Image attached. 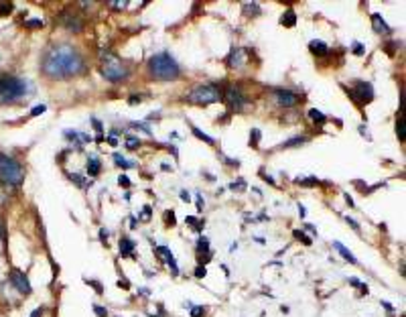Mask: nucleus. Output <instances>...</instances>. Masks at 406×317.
<instances>
[{"instance_id": "nucleus-1", "label": "nucleus", "mask_w": 406, "mask_h": 317, "mask_svg": "<svg viewBox=\"0 0 406 317\" xmlns=\"http://www.w3.org/2000/svg\"><path fill=\"white\" fill-rule=\"evenodd\" d=\"M41 67H43L45 75H49L53 79H63V77L84 73L85 63L75 47H71V45H67V43H61L45 53Z\"/></svg>"}, {"instance_id": "nucleus-2", "label": "nucleus", "mask_w": 406, "mask_h": 317, "mask_svg": "<svg viewBox=\"0 0 406 317\" xmlns=\"http://www.w3.org/2000/svg\"><path fill=\"white\" fill-rule=\"evenodd\" d=\"M35 92V88L29 79L15 77V75H0V102L10 104L15 100H20Z\"/></svg>"}, {"instance_id": "nucleus-3", "label": "nucleus", "mask_w": 406, "mask_h": 317, "mask_svg": "<svg viewBox=\"0 0 406 317\" xmlns=\"http://www.w3.org/2000/svg\"><path fill=\"white\" fill-rule=\"evenodd\" d=\"M149 71L156 79H175L179 77V65L169 53H156L149 59Z\"/></svg>"}, {"instance_id": "nucleus-4", "label": "nucleus", "mask_w": 406, "mask_h": 317, "mask_svg": "<svg viewBox=\"0 0 406 317\" xmlns=\"http://www.w3.org/2000/svg\"><path fill=\"white\" fill-rule=\"evenodd\" d=\"M0 181L4 185H20L25 181V171H22L20 163H17L13 157L0 155Z\"/></svg>"}, {"instance_id": "nucleus-5", "label": "nucleus", "mask_w": 406, "mask_h": 317, "mask_svg": "<svg viewBox=\"0 0 406 317\" xmlns=\"http://www.w3.org/2000/svg\"><path fill=\"white\" fill-rule=\"evenodd\" d=\"M187 100L191 104H218L221 100V92L216 86H195L191 92L187 94Z\"/></svg>"}, {"instance_id": "nucleus-6", "label": "nucleus", "mask_w": 406, "mask_h": 317, "mask_svg": "<svg viewBox=\"0 0 406 317\" xmlns=\"http://www.w3.org/2000/svg\"><path fill=\"white\" fill-rule=\"evenodd\" d=\"M102 75H104L108 82H122V79H126L130 75L128 71V67L124 65L118 57H114V55H108V59L104 61V65H102Z\"/></svg>"}, {"instance_id": "nucleus-7", "label": "nucleus", "mask_w": 406, "mask_h": 317, "mask_svg": "<svg viewBox=\"0 0 406 317\" xmlns=\"http://www.w3.org/2000/svg\"><path fill=\"white\" fill-rule=\"evenodd\" d=\"M223 100L228 102V104H230L236 112H240V110L246 106V102H248V98L244 96V92L240 89V86H228V88H225Z\"/></svg>"}, {"instance_id": "nucleus-8", "label": "nucleus", "mask_w": 406, "mask_h": 317, "mask_svg": "<svg viewBox=\"0 0 406 317\" xmlns=\"http://www.w3.org/2000/svg\"><path fill=\"white\" fill-rule=\"evenodd\" d=\"M8 281H10V285H13L20 295H31V282H29V279H27V275L25 273H20V270H17V268H13L8 273Z\"/></svg>"}, {"instance_id": "nucleus-9", "label": "nucleus", "mask_w": 406, "mask_h": 317, "mask_svg": "<svg viewBox=\"0 0 406 317\" xmlns=\"http://www.w3.org/2000/svg\"><path fill=\"white\" fill-rule=\"evenodd\" d=\"M352 98L357 102V104H368V102L374 100V88L372 84H366V82H359L355 86V89H352Z\"/></svg>"}, {"instance_id": "nucleus-10", "label": "nucleus", "mask_w": 406, "mask_h": 317, "mask_svg": "<svg viewBox=\"0 0 406 317\" xmlns=\"http://www.w3.org/2000/svg\"><path fill=\"white\" fill-rule=\"evenodd\" d=\"M274 102L278 106L292 108V106L299 104V94L290 92V89H274Z\"/></svg>"}, {"instance_id": "nucleus-11", "label": "nucleus", "mask_w": 406, "mask_h": 317, "mask_svg": "<svg viewBox=\"0 0 406 317\" xmlns=\"http://www.w3.org/2000/svg\"><path fill=\"white\" fill-rule=\"evenodd\" d=\"M59 22H61L63 27L69 29V31H73V33H80V31H82V27H84V25H82V20L77 18L75 15L67 13V10H65V13H63L61 17H59Z\"/></svg>"}, {"instance_id": "nucleus-12", "label": "nucleus", "mask_w": 406, "mask_h": 317, "mask_svg": "<svg viewBox=\"0 0 406 317\" xmlns=\"http://www.w3.org/2000/svg\"><path fill=\"white\" fill-rule=\"evenodd\" d=\"M154 252L159 254L161 258H165V263H167V266L173 270V275H179V266H177V260H175V256L171 254V250L169 248H165V246H156L154 248Z\"/></svg>"}, {"instance_id": "nucleus-13", "label": "nucleus", "mask_w": 406, "mask_h": 317, "mask_svg": "<svg viewBox=\"0 0 406 317\" xmlns=\"http://www.w3.org/2000/svg\"><path fill=\"white\" fill-rule=\"evenodd\" d=\"M228 65L232 67V70H242V67L246 65V51L234 49L230 53V57H228Z\"/></svg>"}, {"instance_id": "nucleus-14", "label": "nucleus", "mask_w": 406, "mask_h": 317, "mask_svg": "<svg viewBox=\"0 0 406 317\" xmlns=\"http://www.w3.org/2000/svg\"><path fill=\"white\" fill-rule=\"evenodd\" d=\"M372 25H374V31L378 33V35H388L390 33V27L384 22L382 15H372Z\"/></svg>"}, {"instance_id": "nucleus-15", "label": "nucleus", "mask_w": 406, "mask_h": 317, "mask_svg": "<svg viewBox=\"0 0 406 317\" xmlns=\"http://www.w3.org/2000/svg\"><path fill=\"white\" fill-rule=\"evenodd\" d=\"M333 248H335V250L339 252V254H341L345 260H347V263H352V264H357V258H355L352 252H349V250H347V248H345L341 242H333Z\"/></svg>"}, {"instance_id": "nucleus-16", "label": "nucleus", "mask_w": 406, "mask_h": 317, "mask_svg": "<svg viewBox=\"0 0 406 317\" xmlns=\"http://www.w3.org/2000/svg\"><path fill=\"white\" fill-rule=\"evenodd\" d=\"M309 49H311L315 55H327V53H329V47H327L323 41H317V39L309 43Z\"/></svg>"}, {"instance_id": "nucleus-17", "label": "nucleus", "mask_w": 406, "mask_h": 317, "mask_svg": "<svg viewBox=\"0 0 406 317\" xmlns=\"http://www.w3.org/2000/svg\"><path fill=\"white\" fill-rule=\"evenodd\" d=\"M132 248H134V242L130 240V238H122V240H120V254L122 256L132 254Z\"/></svg>"}, {"instance_id": "nucleus-18", "label": "nucleus", "mask_w": 406, "mask_h": 317, "mask_svg": "<svg viewBox=\"0 0 406 317\" xmlns=\"http://www.w3.org/2000/svg\"><path fill=\"white\" fill-rule=\"evenodd\" d=\"M87 173L92 175V177H96L100 173V161H98L96 157H89L87 158Z\"/></svg>"}, {"instance_id": "nucleus-19", "label": "nucleus", "mask_w": 406, "mask_h": 317, "mask_svg": "<svg viewBox=\"0 0 406 317\" xmlns=\"http://www.w3.org/2000/svg\"><path fill=\"white\" fill-rule=\"evenodd\" d=\"M280 22H283L285 27H295V22H297V15L292 13V10H287V15H283Z\"/></svg>"}, {"instance_id": "nucleus-20", "label": "nucleus", "mask_w": 406, "mask_h": 317, "mask_svg": "<svg viewBox=\"0 0 406 317\" xmlns=\"http://www.w3.org/2000/svg\"><path fill=\"white\" fill-rule=\"evenodd\" d=\"M244 10H246V15H260L258 2H244Z\"/></svg>"}, {"instance_id": "nucleus-21", "label": "nucleus", "mask_w": 406, "mask_h": 317, "mask_svg": "<svg viewBox=\"0 0 406 317\" xmlns=\"http://www.w3.org/2000/svg\"><path fill=\"white\" fill-rule=\"evenodd\" d=\"M309 116H311V120L313 122H317V124H323L325 122V116H323V112H319V110H309Z\"/></svg>"}, {"instance_id": "nucleus-22", "label": "nucleus", "mask_w": 406, "mask_h": 317, "mask_svg": "<svg viewBox=\"0 0 406 317\" xmlns=\"http://www.w3.org/2000/svg\"><path fill=\"white\" fill-rule=\"evenodd\" d=\"M15 10V6H13V2H0V17H6V15H10Z\"/></svg>"}, {"instance_id": "nucleus-23", "label": "nucleus", "mask_w": 406, "mask_h": 317, "mask_svg": "<svg viewBox=\"0 0 406 317\" xmlns=\"http://www.w3.org/2000/svg\"><path fill=\"white\" fill-rule=\"evenodd\" d=\"M193 134H195L197 139H201V141H205L207 144H213V139H211V137H207V134L203 132V130H199L197 126H193Z\"/></svg>"}, {"instance_id": "nucleus-24", "label": "nucleus", "mask_w": 406, "mask_h": 317, "mask_svg": "<svg viewBox=\"0 0 406 317\" xmlns=\"http://www.w3.org/2000/svg\"><path fill=\"white\" fill-rule=\"evenodd\" d=\"M114 161H116V165H118V167H122V169H130V167H132V163H130V161H126L124 157H120L118 153L114 155Z\"/></svg>"}, {"instance_id": "nucleus-25", "label": "nucleus", "mask_w": 406, "mask_h": 317, "mask_svg": "<svg viewBox=\"0 0 406 317\" xmlns=\"http://www.w3.org/2000/svg\"><path fill=\"white\" fill-rule=\"evenodd\" d=\"M187 224H189V226H193V230H195V232H201V228H203V224H201V222H197L195 218H191V216H187Z\"/></svg>"}, {"instance_id": "nucleus-26", "label": "nucleus", "mask_w": 406, "mask_h": 317, "mask_svg": "<svg viewBox=\"0 0 406 317\" xmlns=\"http://www.w3.org/2000/svg\"><path fill=\"white\" fill-rule=\"evenodd\" d=\"M197 246H199V250H203V252H207V254H209V242H207V238H199Z\"/></svg>"}, {"instance_id": "nucleus-27", "label": "nucleus", "mask_w": 406, "mask_h": 317, "mask_svg": "<svg viewBox=\"0 0 406 317\" xmlns=\"http://www.w3.org/2000/svg\"><path fill=\"white\" fill-rule=\"evenodd\" d=\"M25 25L29 27V29H37V27H43V20L41 18H31V20H27Z\"/></svg>"}, {"instance_id": "nucleus-28", "label": "nucleus", "mask_w": 406, "mask_h": 317, "mask_svg": "<svg viewBox=\"0 0 406 317\" xmlns=\"http://www.w3.org/2000/svg\"><path fill=\"white\" fill-rule=\"evenodd\" d=\"M295 238H299V240H301L303 244H307V246L311 244V238L304 236V234H303V230H295Z\"/></svg>"}, {"instance_id": "nucleus-29", "label": "nucleus", "mask_w": 406, "mask_h": 317, "mask_svg": "<svg viewBox=\"0 0 406 317\" xmlns=\"http://www.w3.org/2000/svg\"><path fill=\"white\" fill-rule=\"evenodd\" d=\"M396 132H398V139H400V141H404V120H402V118H398Z\"/></svg>"}, {"instance_id": "nucleus-30", "label": "nucleus", "mask_w": 406, "mask_h": 317, "mask_svg": "<svg viewBox=\"0 0 406 317\" xmlns=\"http://www.w3.org/2000/svg\"><path fill=\"white\" fill-rule=\"evenodd\" d=\"M230 187H232L234 191H236V189H238V191H244V189H246V185H244V179H238V181H234V183H232Z\"/></svg>"}, {"instance_id": "nucleus-31", "label": "nucleus", "mask_w": 406, "mask_h": 317, "mask_svg": "<svg viewBox=\"0 0 406 317\" xmlns=\"http://www.w3.org/2000/svg\"><path fill=\"white\" fill-rule=\"evenodd\" d=\"M349 285H352V287H359V289H362V293H368V287L362 285V282H359L357 279H349Z\"/></svg>"}, {"instance_id": "nucleus-32", "label": "nucleus", "mask_w": 406, "mask_h": 317, "mask_svg": "<svg viewBox=\"0 0 406 317\" xmlns=\"http://www.w3.org/2000/svg\"><path fill=\"white\" fill-rule=\"evenodd\" d=\"M45 110H47V106H45V104H41V106H35V108L31 110V116H39V114H43Z\"/></svg>"}, {"instance_id": "nucleus-33", "label": "nucleus", "mask_w": 406, "mask_h": 317, "mask_svg": "<svg viewBox=\"0 0 406 317\" xmlns=\"http://www.w3.org/2000/svg\"><path fill=\"white\" fill-rule=\"evenodd\" d=\"M258 141H260V130H256V128H254V130H252V137H250V144H254V146H256V144H258Z\"/></svg>"}, {"instance_id": "nucleus-34", "label": "nucleus", "mask_w": 406, "mask_h": 317, "mask_svg": "<svg viewBox=\"0 0 406 317\" xmlns=\"http://www.w3.org/2000/svg\"><path fill=\"white\" fill-rule=\"evenodd\" d=\"M126 146H128V149H134V146H140V141H138V139H134V137H128Z\"/></svg>"}, {"instance_id": "nucleus-35", "label": "nucleus", "mask_w": 406, "mask_h": 317, "mask_svg": "<svg viewBox=\"0 0 406 317\" xmlns=\"http://www.w3.org/2000/svg\"><path fill=\"white\" fill-rule=\"evenodd\" d=\"M110 4H112V8L120 10V8H124V6H126L128 2H126V0H122V2H120V0H114V2H110Z\"/></svg>"}, {"instance_id": "nucleus-36", "label": "nucleus", "mask_w": 406, "mask_h": 317, "mask_svg": "<svg viewBox=\"0 0 406 317\" xmlns=\"http://www.w3.org/2000/svg\"><path fill=\"white\" fill-rule=\"evenodd\" d=\"M94 311L98 313V317H106V315H108V311H106L104 307H100V305H94Z\"/></svg>"}, {"instance_id": "nucleus-37", "label": "nucleus", "mask_w": 406, "mask_h": 317, "mask_svg": "<svg viewBox=\"0 0 406 317\" xmlns=\"http://www.w3.org/2000/svg\"><path fill=\"white\" fill-rule=\"evenodd\" d=\"M203 315V307H193L191 309V317H201Z\"/></svg>"}, {"instance_id": "nucleus-38", "label": "nucleus", "mask_w": 406, "mask_h": 317, "mask_svg": "<svg viewBox=\"0 0 406 317\" xmlns=\"http://www.w3.org/2000/svg\"><path fill=\"white\" fill-rule=\"evenodd\" d=\"M118 183H120L122 187H130V179H128V177H122V175H120V179H118Z\"/></svg>"}, {"instance_id": "nucleus-39", "label": "nucleus", "mask_w": 406, "mask_h": 317, "mask_svg": "<svg viewBox=\"0 0 406 317\" xmlns=\"http://www.w3.org/2000/svg\"><path fill=\"white\" fill-rule=\"evenodd\" d=\"M85 282H87V285H92V287H94L98 293H102V291H104V289H102V285H100V282H96V281H85Z\"/></svg>"}, {"instance_id": "nucleus-40", "label": "nucleus", "mask_w": 406, "mask_h": 317, "mask_svg": "<svg viewBox=\"0 0 406 317\" xmlns=\"http://www.w3.org/2000/svg\"><path fill=\"white\" fill-rule=\"evenodd\" d=\"M303 142H304V139H292V141L285 142V146H292V144H303Z\"/></svg>"}, {"instance_id": "nucleus-41", "label": "nucleus", "mask_w": 406, "mask_h": 317, "mask_svg": "<svg viewBox=\"0 0 406 317\" xmlns=\"http://www.w3.org/2000/svg\"><path fill=\"white\" fill-rule=\"evenodd\" d=\"M195 277H199V279L205 277V266H197V268H195Z\"/></svg>"}, {"instance_id": "nucleus-42", "label": "nucleus", "mask_w": 406, "mask_h": 317, "mask_svg": "<svg viewBox=\"0 0 406 317\" xmlns=\"http://www.w3.org/2000/svg\"><path fill=\"white\" fill-rule=\"evenodd\" d=\"M354 51H355V55H364V47L359 43H354Z\"/></svg>"}, {"instance_id": "nucleus-43", "label": "nucleus", "mask_w": 406, "mask_h": 317, "mask_svg": "<svg viewBox=\"0 0 406 317\" xmlns=\"http://www.w3.org/2000/svg\"><path fill=\"white\" fill-rule=\"evenodd\" d=\"M165 218H167V222H169V224H175V213H173V211H167V213H165Z\"/></svg>"}, {"instance_id": "nucleus-44", "label": "nucleus", "mask_w": 406, "mask_h": 317, "mask_svg": "<svg viewBox=\"0 0 406 317\" xmlns=\"http://www.w3.org/2000/svg\"><path fill=\"white\" fill-rule=\"evenodd\" d=\"M301 183H303V185H315V183H317V179H315V177H311V179H304V181H301Z\"/></svg>"}, {"instance_id": "nucleus-45", "label": "nucleus", "mask_w": 406, "mask_h": 317, "mask_svg": "<svg viewBox=\"0 0 406 317\" xmlns=\"http://www.w3.org/2000/svg\"><path fill=\"white\" fill-rule=\"evenodd\" d=\"M345 222H347L349 226H354V228H355V230H359V224H357V222H354L352 218H345Z\"/></svg>"}, {"instance_id": "nucleus-46", "label": "nucleus", "mask_w": 406, "mask_h": 317, "mask_svg": "<svg viewBox=\"0 0 406 317\" xmlns=\"http://www.w3.org/2000/svg\"><path fill=\"white\" fill-rule=\"evenodd\" d=\"M41 315H43V307H37L35 311L31 313V317H41Z\"/></svg>"}, {"instance_id": "nucleus-47", "label": "nucleus", "mask_w": 406, "mask_h": 317, "mask_svg": "<svg viewBox=\"0 0 406 317\" xmlns=\"http://www.w3.org/2000/svg\"><path fill=\"white\" fill-rule=\"evenodd\" d=\"M108 142H110V144H112V146H116V144H118V141H116V139H114V137H110V139H108Z\"/></svg>"}]
</instances>
